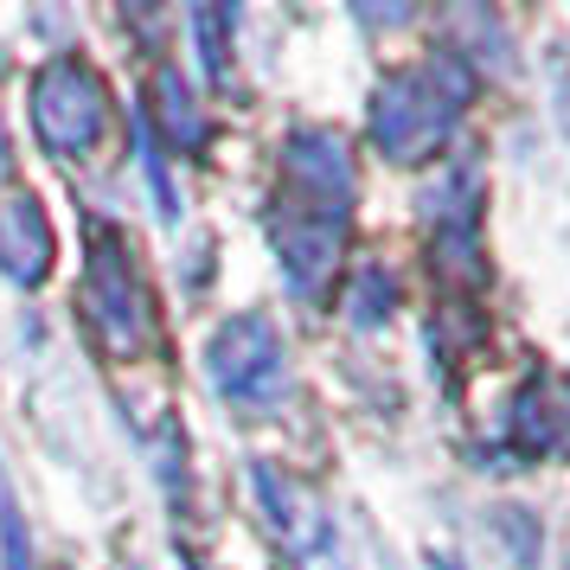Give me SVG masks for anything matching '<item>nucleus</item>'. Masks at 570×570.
<instances>
[{"instance_id":"nucleus-1","label":"nucleus","mask_w":570,"mask_h":570,"mask_svg":"<svg viewBox=\"0 0 570 570\" xmlns=\"http://www.w3.org/2000/svg\"><path fill=\"white\" fill-rule=\"evenodd\" d=\"M263 225H269V244H276L288 288L321 302L340 269L346 232H353V155H346L340 135L327 129L288 135L283 174H276Z\"/></svg>"},{"instance_id":"nucleus-2","label":"nucleus","mask_w":570,"mask_h":570,"mask_svg":"<svg viewBox=\"0 0 570 570\" xmlns=\"http://www.w3.org/2000/svg\"><path fill=\"white\" fill-rule=\"evenodd\" d=\"M468 97H474V71H468L455 52H430L404 65V71H391L379 90H372V148L397 167H411V160H430L455 135L462 122Z\"/></svg>"},{"instance_id":"nucleus-3","label":"nucleus","mask_w":570,"mask_h":570,"mask_svg":"<svg viewBox=\"0 0 570 570\" xmlns=\"http://www.w3.org/2000/svg\"><path fill=\"white\" fill-rule=\"evenodd\" d=\"M83 232H90V257H83V283H78L83 327L116 360H148L160 340V314H155V295H148V276L135 263L129 237L116 225H104V218H90Z\"/></svg>"},{"instance_id":"nucleus-4","label":"nucleus","mask_w":570,"mask_h":570,"mask_svg":"<svg viewBox=\"0 0 570 570\" xmlns=\"http://www.w3.org/2000/svg\"><path fill=\"white\" fill-rule=\"evenodd\" d=\"M32 129L52 160H90L109 135V83L83 58H52L32 78Z\"/></svg>"},{"instance_id":"nucleus-5","label":"nucleus","mask_w":570,"mask_h":570,"mask_svg":"<svg viewBox=\"0 0 570 570\" xmlns=\"http://www.w3.org/2000/svg\"><path fill=\"white\" fill-rule=\"evenodd\" d=\"M206 372L218 397L237 411H269L283 404L288 391V360H283V334L263 321V314H237L218 334L206 340Z\"/></svg>"},{"instance_id":"nucleus-6","label":"nucleus","mask_w":570,"mask_h":570,"mask_svg":"<svg viewBox=\"0 0 570 570\" xmlns=\"http://www.w3.org/2000/svg\"><path fill=\"white\" fill-rule=\"evenodd\" d=\"M250 493H257L263 507V525H269V539L288 551V564L295 570H340V544H334V525L321 513V500L308 488H295L283 468L257 462L250 468Z\"/></svg>"},{"instance_id":"nucleus-7","label":"nucleus","mask_w":570,"mask_h":570,"mask_svg":"<svg viewBox=\"0 0 570 570\" xmlns=\"http://www.w3.org/2000/svg\"><path fill=\"white\" fill-rule=\"evenodd\" d=\"M52 257H58V237H52L46 206L27 199V193H13V199L0 206V276L32 288V283H46Z\"/></svg>"},{"instance_id":"nucleus-8","label":"nucleus","mask_w":570,"mask_h":570,"mask_svg":"<svg viewBox=\"0 0 570 570\" xmlns=\"http://www.w3.org/2000/svg\"><path fill=\"white\" fill-rule=\"evenodd\" d=\"M513 442H519V455H544V449H558V436H564V423H558V411L544 404V385L532 379V385L513 397Z\"/></svg>"},{"instance_id":"nucleus-9","label":"nucleus","mask_w":570,"mask_h":570,"mask_svg":"<svg viewBox=\"0 0 570 570\" xmlns=\"http://www.w3.org/2000/svg\"><path fill=\"white\" fill-rule=\"evenodd\" d=\"M155 116L180 135L186 148H199V135H206V129H199V109H193V97H186V83L174 78V71H160V78H155Z\"/></svg>"},{"instance_id":"nucleus-10","label":"nucleus","mask_w":570,"mask_h":570,"mask_svg":"<svg viewBox=\"0 0 570 570\" xmlns=\"http://www.w3.org/2000/svg\"><path fill=\"white\" fill-rule=\"evenodd\" d=\"M430 570H462V564H455V558H436V564H430Z\"/></svg>"}]
</instances>
